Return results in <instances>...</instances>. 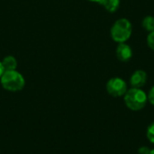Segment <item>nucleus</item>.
Listing matches in <instances>:
<instances>
[{
    "instance_id": "f257e3e1",
    "label": "nucleus",
    "mask_w": 154,
    "mask_h": 154,
    "mask_svg": "<svg viewBox=\"0 0 154 154\" xmlns=\"http://www.w3.org/2000/svg\"><path fill=\"white\" fill-rule=\"evenodd\" d=\"M125 106L132 111H140L145 107L148 102L147 94L142 88H132L124 96Z\"/></svg>"
},
{
    "instance_id": "6e6552de",
    "label": "nucleus",
    "mask_w": 154,
    "mask_h": 154,
    "mask_svg": "<svg viewBox=\"0 0 154 154\" xmlns=\"http://www.w3.org/2000/svg\"><path fill=\"white\" fill-rule=\"evenodd\" d=\"M3 64V67L5 69V71L7 70H14L17 66V61L14 57L13 56H7L4 58V60L1 61Z\"/></svg>"
},
{
    "instance_id": "423d86ee",
    "label": "nucleus",
    "mask_w": 154,
    "mask_h": 154,
    "mask_svg": "<svg viewBox=\"0 0 154 154\" xmlns=\"http://www.w3.org/2000/svg\"><path fill=\"white\" fill-rule=\"evenodd\" d=\"M147 79V73L143 69H137L132 74L130 78V84L132 88H142L146 84Z\"/></svg>"
},
{
    "instance_id": "20e7f679",
    "label": "nucleus",
    "mask_w": 154,
    "mask_h": 154,
    "mask_svg": "<svg viewBox=\"0 0 154 154\" xmlns=\"http://www.w3.org/2000/svg\"><path fill=\"white\" fill-rule=\"evenodd\" d=\"M107 93L114 97H124L126 91L128 90L127 84L122 78L115 77L110 79L106 86Z\"/></svg>"
},
{
    "instance_id": "dca6fc26",
    "label": "nucleus",
    "mask_w": 154,
    "mask_h": 154,
    "mask_svg": "<svg viewBox=\"0 0 154 154\" xmlns=\"http://www.w3.org/2000/svg\"><path fill=\"white\" fill-rule=\"evenodd\" d=\"M150 154H154V149L151 150V152H150Z\"/></svg>"
},
{
    "instance_id": "9b49d317",
    "label": "nucleus",
    "mask_w": 154,
    "mask_h": 154,
    "mask_svg": "<svg viewBox=\"0 0 154 154\" xmlns=\"http://www.w3.org/2000/svg\"><path fill=\"white\" fill-rule=\"evenodd\" d=\"M147 45L152 51H154V31L152 32H149L147 36Z\"/></svg>"
},
{
    "instance_id": "ddd939ff",
    "label": "nucleus",
    "mask_w": 154,
    "mask_h": 154,
    "mask_svg": "<svg viewBox=\"0 0 154 154\" xmlns=\"http://www.w3.org/2000/svg\"><path fill=\"white\" fill-rule=\"evenodd\" d=\"M150 148L147 146H142L138 149V154H150Z\"/></svg>"
},
{
    "instance_id": "9d476101",
    "label": "nucleus",
    "mask_w": 154,
    "mask_h": 154,
    "mask_svg": "<svg viewBox=\"0 0 154 154\" xmlns=\"http://www.w3.org/2000/svg\"><path fill=\"white\" fill-rule=\"evenodd\" d=\"M146 136L147 139L150 141V143L154 144V122H152L147 128L146 131Z\"/></svg>"
},
{
    "instance_id": "f8f14e48",
    "label": "nucleus",
    "mask_w": 154,
    "mask_h": 154,
    "mask_svg": "<svg viewBox=\"0 0 154 154\" xmlns=\"http://www.w3.org/2000/svg\"><path fill=\"white\" fill-rule=\"evenodd\" d=\"M147 97H148V101L150 102V104L154 106V86L150 89Z\"/></svg>"
},
{
    "instance_id": "4468645a",
    "label": "nucleus",
    "mask_w": 154,
    "mask_h": 154,
    "mask_svg": "<svg viewBox=\"0 0 154 154\" xmlns=\"http://www.w3.org/2000/svg\"><path fill=\"white\" fill-rule=\"evenodd\" d=\"M4 72H5V69H4V67H3L2 62L0 61V78L2 77V75L4 74Z\"/></svg>"
},
{
    "instance_id": "7ed1b4c3",
    "label": "nucleus",
    "mask_w": 154,
    "mask_h": 154,
    "mask_svg": "<svg viewBox=\"0 0 154 154\" xmlns=\"http://www.w3.org/2000/svg\"><path fill=\"white\" fill-rule=\"evenodd\" d=\"M0 79L3 88L12 92L22 90L25 85L23 77L15 69L5 71Z\"/></svg>"
},
{
    "instance_id": "2eb2a0df",
    "label": "nucleus",
    "mask_w": 154,
    "mask_h": 154,
    "mask_svg": "<svg viewBox=\"0 0 154 154\" xmlns=\"http://www.w3.org/2000/svg\"><path fill=\"white\" fill-rule=\"evenodd\" d=\"M88 1H90V2H94V3H100L101 2V0H88Z\"/></svg>"
},
{
    "instance_id": "39448f33",
    "label": "nucleus",
    "mask_w": 154,
    "mask_h": 154,
    "mask_svg": "<svg viewBox=\"0 0 154 154\" xmlns=\"http://www.w3.org/2000/svg\"><path fill=\"white\" fill-rule=\"evenodd\" d=\"M133 50L130 45L125 42H120L116 46V55L118 60L122 62H128L133 58Z\"/></svg>"
},
{
    "instance_id": "1a4fd4ad",
    "label": "nucleus",
    "mask_w": 154,
    "mask_h": 154,
    "mask_svg": "<svg viewBox=\"0 0 154 154\" xmlns=\"http://www.w3.org/2000/svg\"><path fill=\"white\" fill-rule=\"evenodd\" d=\"M142 26L143 28L148 32H152L154 31V16L152 15H147L143 19L142 22Z\"/></svg>"
},
{
    "instance_id": "f03ea898",
    "label": "nucleus",
    "mask_w": 154,
    "mask_h": 154,
    "mask_svg": "<svg viewBox=\"0 0 154 154\" xmlns=\"http://www.w3.org/2000/svg\"><path fill=\"white\" fill-rule=\"evenodd\" d=\"M110 33L111 38L116 42H126L133 33L132 23L126 18L117 19L112 25Z\"/></svg>"
},
{
    "instance_id": "0eeeda50",
    "label": "nucleus",
    "mask_w": 154,
    "mask_h": 154,
    "mask_svg": "<svg viewBox=\"0 0 154 154\" xmlns=\"http://www.w3.org/2000/svg\"><path fill=\"white\" fill-rule=\"evenodd\" d=\"M99 4L103 5L106 11L110 13H115L118 10L120 6V0H101Z\"/></svg>"
}]
</instances>
